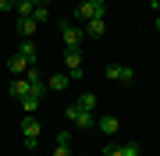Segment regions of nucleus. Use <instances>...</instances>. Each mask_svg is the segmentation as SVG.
<instances>
[{
  "label": "nucleus",
  "instance_id": "obj_20",
  "mask_svg": "<svg viewBox=\"0 0 160 156\" xmlns=\"http://www.w3.org/2000/svg\"><path fill=\"white\" fill-rule=\"evenodd\" d=\"M103 156H118V142H107V145H103Z\"/></svg>",
  "mask_w": 160,
  "mask_h": 156
},
{
  "label": "nucleus",
  "instance_id": "obj_19",
  "mask_svg": "<svg viewBox=\"0 0 160 156\" xmlns=\"http://www.w3.org/2000/svg\"><path fill=\"white\" fill-rule=\"evenodd\" d=\"M53 156H75L71 145H53Z\"/></svg>",
  "mask_w": 160,
  "mask_h": 156
},
{
  "label": "nucleus",
  "instance_id": "obj_8",
  "mask_svg": "<svg viewBox=\"0 0 160 156\" xmlns=\"http://www.w3.org/2000/svg\"><path fill=\"white\" fill-rule=\"evenodd\" d=\"M7 92H11L14 99H25L32 92V85H29V78H11V85H7Z\"/></svg>",
  "mask_w": 160,
  "mask_h": 156
},
{
  "label": "nucleus",
  "instance_id": "obj_16",
  "mask_svg": "<svg viewBox=\"0 0 160 156\" xmlns=\"http://www.w3.org/2000/svg\"><path fill=\"white\" fill-rule=\"evenodd\" d=\"M118 156H139V145H135V142H125V145H118Z\"/></svg>",
  "mask_w": 160,
  "mask_h": 156
},
{
  "label": "nucleus",
  "instance_id": "obj_12",
  "mask_svg": "<svg viewBox=\"0 0 160 156\" xmlns=\"http://www.w3.org/2000/svg\"><path fill=\"white\" fill-rule=\"evenodd\" d=\"M86 32L92 35V39H100V35L107 32V21H103V18H92V21H86Z\"/></svg>",
  "mask_w": 160,
  "mask_h": 156
},
{
  "label": "nucleus",
  "instance_id": "obj_4",
  "mask_svg": "<svg viewBox=\"0 0 160 156\" xmlns=\"http://www.w3.org/2000/svg\"><path fill=\"white\" fill-rule=\"evenodd\" d=\"M110 82H121V85H128L132 78H135V71L128 68V64H107V71H103Z\"/></svg>",
  "mask_w": 160,
  "mask_h": 156
},
{
  "label": "nucleus",
  "instance_id": "obj_24",
  "mask_svg": "<svg viewBox=\"0 0 160 156\" xmlns=\"http://www.w3.org/2000/svg\"><path fill=\"white\" fill-rule=\"evenodd\" d=\"M157 32H160V14H157Z\"/></svg>",
  "mask_w": 160,
  "mask_h": 156
},
{
  "label": "nucleus",
  "instance_id": "obj_17",
  "mask_svg": "<svg viewBox=\"0 0 160 156\" xmlns=\"http://www.w3.org/2000/svg\"><path fill=\"white\" fill-rule=\"evenodd\" d=\"M53 142H57V145H71V131H57Z\"/></svg>",
  "mask_w": 160,
  "mask_h": 156
},
{
  "label": "nucleus",
  "instance_id": "obj_21",
  "mask_svg": "<svg viewBox=\"0 0 160 156\" xmlns=\"http://www.w3.org/2000/svg\"><path fill=\"white\" fill-rule=\"evenodd\" d=\"M0 11H14V0H0Z\"/></svg>",
  "mask_w": 160,
  "mask_h": 156
},
{
  "label": "nucleus",
  "instance_id": "obj_6",
  "mask_svg": "<svg viewBox=\"0 0 160 156\" xmlns=\"http://www.w3.org/2000/svg\"><path fill=\"white\" fill-rule=\"evenodd\" d=\"M29 68H32V60L25 57V53H14V57L7 60V71H11L14 78H25V75H29Z\"/></svg>",
  "mask_w": 160,
  "mask_h": 156
},
{
  "label": "nucleus",
  "instance_id": "obj_11",
  "mask_svg": "<svg viewBox=\"0 0 160 156\" xmlns=\"http://www.w3.org/2000/svg\"><path fill=\"white\" fill-rule=\"evenodd\" d=\"M68 82H71V75H68V71H64V75H50L46 89H50V92H64V89H68Z\"/></svg>",
  "mask_w": 160,
  "mask_h": 156
},
{
  "label": "nucleus",
  "instance_id": "obj_18",
  "mask_svg": "<svg viewBox=\"0 0 160 156\" xmlns=\"http://www.w3.org/2000/svg\"><path fill=\"white\" fill-rule=\"evenodd\" d=\"M32 18H36V21H46V18H50V11H46V4H43V7H36V14H32Z\"/></svg>",
  "mask_w": 160,
  "mask_h": 156
},
{
  "label": "nucleus",
  "instance_id": "obj_13",
  "mask_svg": "<svg viewBox=\"0 0 160 156\" xmlns=\"http://www.w3.org/2000/svg\"><path fill=\"white\" fill-rule=\"evenodd\" d=\"M18 103H22V110H25V114L32 117L36 110H39V103H43V96H32V92H29V96H25V99H18Z\"/></svg>",
  "mask_w": 160,
  "mask_h": 156
},
{
  "label": "nucleus",
  "instance_id": "obj_14",
  "mask_svg": "<svg viewBox=\"0 0 160 156\" xmlns=\"http://www.w3.org/2000/svg\"><path fill=\"white\" fill-rule=\"evenodd\" d=\"M75 106H82V110H89V114H92V110H96V96H92V92H82L78 99H75Z\"/></svg>",
  "mask_w": 160,
  "mask_h": 156
},
{
  "label": "nucleus",
  "instance_id": "obj_9",
  "mask_svg": "<svg viewBox=\"0 0 160 156\" xmlns=\"http://www.w3.org/2000/svg\"><path fill=\"white\" fill-rule=\"evenodd\" d=\"M96 128H100L103 135H118V128H121V121H118V117H110V114H103L100 121H96Z\"/></svg>",
  "mask_w": 160,
  "mask_h": 156
},
{
  "label": "nucleus",
  "instance_id": "obj_5",
  "mask_svg": "<svg viewBox=\"0 0 160 156\" xmlns=\"http://www.w3.org/2000/svg\"><path fill=\"white\" fill-rule=\"evenodd\" d=\"M39 135H43L39 121H36V117H25V121H22V139H25V145H29V149L39 142Z\"/></svg>",
  "mask_w": 160,
  "mask_h": 156
},
{
  "label": "nucleus",
  "instance_id": "obj_15",
  "mask_svg": "<svg viewBox=\"0 0 160 156\" xmlns=\"http://www.w3.org/2000/svg\"><path fill=\"white\" fill-rule=\"evenodd\" d=\"M18 53H25L32 64H36V57H39V50H36V43L32 39H22V46H18Z\"/></svg>",
  "mask_w": 160,
  "mask_h": 156
},
{
  "label": "nucleus",
  "instance_id": "obj_22",
  "mask_svg": "<svg viewBox=\"0 0 160 156\" xmlns=\"http://www.w3.org/2000/svg\"><path fill=\"white\" fill-rule=\"evenodd\" d=\"M149 7H157V11H160V0H149Z\"/></svg>",
  "mask_w": 160,
  "mask_h": 156
},
{
  "label": "nucleus",
  "instance_id": "obj_3",
  "mask_svg": "<svg viewBox=\"0 0 160 156\" xmlns=\"http://www.w3.org/2000/svg\"><path fill=\"white\" fill-rule=\"evenodd\" d=\"M82 35H86V32H82L78 25H71V21H61V39L68 43V50H78V46H82Z\"/></svg>",
  "mask_w": 160,
  "mask_h": 156
},
{
  "label": "nucleus",
  "instance_id": "obj_2",
  "mask_svg": "<svg viewBox=\"0 0 160 156\" xmlns=\"http://www.w3.org/2000/svg\"><path fill=\"white\" fill-rule=\"evenodd\" d=\"M64 114H68V121H71L75 128H92V124H96V117H92L89 110H82V106H75V103L64 110Z\"/></svg>",
  "mask_w": 160,
  "mask_h": 156
},
{
  "label": "nucleus",
  "instance_id": "obj_10",
  "mask_svg": "<svg viewBox=\"0 0 160 156\" xmlns=\"http://www.w3.org/2000/svg\"><path fill=\"white\" fill-rule=\"evenodd\" d=\"M36 29H39V21H36V18H18V32H22V39H32Z\"/></svg>",
  "mask_w": 160,
  "mask_h": 156
},
{
  "label": "nucleus",
  "instance_id": "obj_23",
  "mask_svg": "<svg viewBox=\"0 0 160 156\" xmlns=\"http://www.w3.org/2000/svg\"><path fill=\"white\" fill-rule=\"evenodd\" d=\"M32 4H36V7H43V4H46V0H32Z\"/></svg>",
  "mask_w": 160,
  "mask_h": 156
},
{
  "label": "nucleus",
  "instance_id": "obj_1",
  "mask_svg": "<svg viewBox=\"0 0 160 156\" xmlns=\"http://www.w3.org/2000/svg\"><path fill=\"white\" fill-rule=\"evenodd\" d=\"M103 14H107V0H82L78 11H75L78 21H92V18H103Z\"/></svg>",
  "mask_w": 160,
  "mask_h": 156
},
{
  "label": "nucleus",
  "instance_id": "obj_7",
  "mask_svg": "<svg viewBox=\"0 0 160 156\" xmlns=\"http://www.w3.org/2000/svg\"><path fill=\"white\" fill-rule=\"evenodd\" d=\"M64 64H68V75L82 78V50H68L64 53Z\"/></svg>",
  "mask_w": 160,
  "mask_h": 156
}]
</instances>
